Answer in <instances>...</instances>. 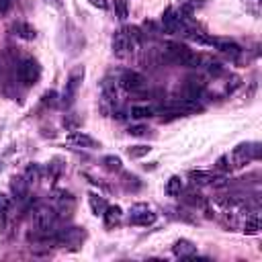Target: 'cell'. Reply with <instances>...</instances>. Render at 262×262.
<instances>
[{
  "label": "cell",
  "instance_id": "14",
  "mask_svg": "<svg viewBox=\"0 0 262 262\" xmlns=\"http://www.w3.org/2000/svg\"><path fill=\"white\" fill-rule=\"evenodd\" d=\"M10 190H12V194H14L16 201H25L29 196V182L25 178H16L14 176L10 180Z\"/></svg>",
  "mask_w": 262,
  "mask_h": 262
},
{
  "label": "cell",
  "instance_id": "2",
  "mask_svg": "<svg viewBox=\"0 0 262 262\" xmlns=\"http://www.w3.org/2000/svg\"><path fill=\"white\" fill-rule=\"evenodd\" d=\"M260 158V145L258 143H239L233 147V151L227 156L231 170L233 168H244L246 164H250L252 160Z\"/></svg>",
  "mask_w": 262,
  "mask_h": 262
},
{
  "label": "cell",
  "instance_id": "35",
  "mask_svg": "<svg viewBox=\"0 0 262 262\" xmlns=\"http://www.w3.org/2000/svg\"><path fill=\"white\" fill-rule=\"evenodd\" d=\"M10 8V0H0V12H6Z\"/></svg>",
  "mask_w": 262,
  "mask_h": 262
},
{
  "label": "cell",
  "instance_id": "28",
  "mask_svg": "<svg viewBox=\"0 0 262 262\" xmlns=\"http://www.w3.org/2000/svg\"><path fill=\"white\" fill-rule=\"evenodd\" d=\"M78 125H80V121H78V117H74L72 113L63 117V127H66V129H70V131H76V129H78Z\"/></svg>",
  "mask_w": 262,
  "mask_h": 262
},
{
  "label": "cell",
  "instance_id": "8",
  "mask_svg": "<svg viewBox=\"0 0 262 262\" xmlns=\"http://www.w3.org/2000/svg\"><path fill=\"white\" fill-rule=\"evenodd\" d=\"M119 84L127 92H143L145 90V78L139 72H135V70H125L119 76Z\"/></svg>",
  "mask_w": 262,
  "mask_h": 262
},
{
  "label": "cell",
  "instance_id": "21",
  "mask_svg": "<svg viewBox=\"0 0 262 262\" xmlns=\"http://www.w3.org/2000/svg\"><path fill=\"white\" fill-rule=\"evenodd\" d=\"M154 115V108L147 104H135L131 106V117L133 119H149Z\"/></svg>",
  "mask_w": 262,
  "mask_h": 262
},
{
  "label": "cell",
  "instance_id": "16",
  "mask_svg": "<svg viewBox=\"0 0 262 262\" xmlns=\"http://www.w3.org/2000/svg\"><path fill=\"white\" fill-rule=\"evenodd\" d=\"M188 178L192 180V184H199V186H203V184H213V182L217 180L215 174L205 172V170H192V172H188Z\"/></svg>",
  "mask_w": 262,
  "mask_h": 262
},
{
  "label": "cell",
  "instance_id": "12",
  "mask_svg": "<svg viewBox=\"0 0 262 262\" xmlns=\"http://www.w3.org/2000/svg\"><path fill=\"white\" fill-rule=\"evenodd\" d=\"M172 252L176 258H192L196 254V246L190 242V239H178L174 246H172Z\"/></svg>",
  "mask_w": 262,
  "mask_h": 262
},
{
  "label": "cell",
  "instance_id": "29",
  "mask_svg": "<svg viewBox=\"0 0 262 262\" xmlns=\"http://www.w3.org/2000/svg\"><path fill=\"white\" fill-rule=\"evenodd\" d=\"M215 168H217V170H221V172H229V170H231V164H229V160H227V156H221V158L217 160V164H215Z\"/></svg>",
  "mask_w": 262,
  "mask_h": 262
},
{
  "label": "cell",
  "instance_id": "30",
  "mask_svg": "<svg viewBox=\"0 0 262 262\" xmlns=\"http://www.w3.org/2000/svg\"><path fill=\"white\" fill-rule=\"evenodd\" d=\"M147 127L145 125H133V127H129V133L131 135H137V137H141V135H147Z\"/></svg>",
  "mask_w": 262,
  "mask_h": 262
},
{
  "label": "cell",
  "instance_id": "24",
  "mask_svg": "<svg viewBox=\"0 0 262 262\" xmlns=\"http://www.w3.org/2000/svg\"><path fill=\"white\" fill-rule=\"evenodd\" d=\"M149 151H151L149 145H131V147L127 149L129 158H143V156H147Z\"/></svg>",
  "mask_w": 262,
  "mask_h": 262
},
{
  "label": "cell",
  "instance_id": "18",
  "mask_svg": "<svg viewBox=\"0 0 262 262\" xmlns=\"http://www.w3.org/2000/svg\"><path fill=\"white\" fill-rule=\"evenodd\" d=\"M88 203H90V209H92V213H94V215H102V213H104V209L108 207V205H106V201H104L102 196L94 194V192H90V194H88Z\"/></svg>",
  "mask_w": 262,
  "mask_h": 262
},
{
  "label": "cell",
  "instance_id": "15",
  "mask_svg": "<svg viewBox=\"0 0 262 262\" xmlns=\"http://www.w3.org/2000/svg\"><path fill=\"white\" fill-rule=\"evenodd\" d=\"M121 215H123V211H121L119 205H108V207L104 209V213H102L104 225H106V227H115V225L121 221Z\"/></svg>",
  "mask_w": 262,
  "mask_h": 262
},
{
  "label": "cell",
  "instance_id": "17",
  "mask_svg": "<svg viewBox=\"0 0 262 262\" xmlns=\"http://www.w3.org/2000/svg\"><path fill=\"white\" fill-rule=\"evenodd\" d=\"M100 86H102V96H104L106 100L115 102V100H117V82L111 80V78H104Z\"/></svg>",
  "mask_w": 262,
  "mask_h": 262
},
{
  "label": "cell",
  "instance_id": "31",
  "mask_svg": "<svg viewBox=\"0 0 262 262\" xmlns=\"http://www.w3.org/2000/svg\"><path fill=\"white\" fill-rule=\"evenodd\" d=\"M55 98H57V94H55L53 90H47V92L43 94V104H49V106H53V104L57 102Z\"/></svg>",
  "mask_w": 262,
  "mask_h": 262
},
{
  "label": "cell",
  "instance_id": "20",
  "mask_svg": "<svg viewBox=\"0 0 262 262\" xmlns=\"http://www.w3.org/2000/svg\"><path fill=\"white\" fill-rule=\"evenodd\" d=\"M166 192H168L170 196H178V194L182 192V180H180V176H170V178H168V182H166Z\"/></svg>",
  "mask_w": 262,
  "mask_h": 262
},
{
  "label": "cell",
  "instance_id": "34",
  "mask_svg": "<svg viewBox=\"0 0 262 262\" xmlns=\"http://www.w3.org/2000/svg\"><path fill=\"white\" fill-rule=\"evenodd\" d=\"M90 4L96 8H106V0H90Z\"/></svg>",
  "mask_w": 262,
  "mask_h": 262
},
{
  "label": "cell",
  "instance_id": "5",
  "mask_svg": "<svg viewBox=\"0 0 262 262\" xmlns=\"http://www.w3.org/2000/svg\"><path fill=\"white\" fill-rule=\"evenodd\" d=\"M16 74H18V80H20L25 86H35V84L39 82V78H41V66H39L37 59L25 57V59L18 63Z\"/></svg>",
  "mask_w": 262,
  "mask_h": 262
},
{
  "label": "cell",
  "instance_id": "23",
  "mask_svg": "<svg viewBox=\"0 0 262 262\" xmlns=\"http://www.w3.org/2000/svg\"><path fill=\"white\" fill-rule=\"evenodd\" d=\"M203 66H205V70H207L211 76H221V74H223V66H221L217 59L203 57Z\"/></svg>",
  "mask_w": 262,
  "mask_h": 262
},
{
  "label": "cell",
  "instance_id": "10",
  "mask_svg": "<svg viewBox=\"0 0 262 262\" xmlns=\"http://www.w3.org/2000/svg\"><path fill=\"white\" fill-rule=\"evenodd\" d=\"M209 45H213V47H217L219 51H223L225 55H229L231 59H235V57H239V53H242V47L235 43V41H231V39H221V37H211L209 39Z\"/></svg>",
  "mask_w": 262,
  "mask_h": 262
},
{
  "label": "cell",
  "instance_id": "4",
  "mask_svg": "<svg viewBox=\"0 0 262 262\" xmlns=\"http://www.w3.org/2000/svg\"><path fill=\"white\" fill-rule=\"evenodd\" d=\"M86 237V231L82 227H68V229H57L55 231V244L68 248V250H78Z\"/></svg>",
  "mask_w": 262,
  "mask_h": 262
},
{
  "label": "cell",
  "instance_id": "25",
  "mask_svg": "<svg viewBox=\"0 0 262 262\" xmlns=\"http://www.w3.org/2000/svg\"><path fill=\"white\" fill-rule=\"evenodd\" d=\"M41 178V168L37 166V164H31L29 168H27V172H25V180L31 184V182H37Z\"/></svg>",
  "mask_w": 262,
  "mask_h": 262
},
{
  "label": "cell",
  "instance_id": "3",
  "mask_svg": "<svg viewBox=\"0 0 262 262\" xmlns=\"http://www.w3.org/2000/svg\"><path fill=\"white\" fill-rule=\"evenodd\" d=\"M82 80H84V66H76L70 76H68V82H66V88H63V94H61V104L63 106H72L74 100H76V94L82 86Z\"/></svg>",
  "mask_w": 262,
  "mask_h": 262
},
{
  "label": "cell",
  "instance_id": "1",
  "mask_svg": "<svg viewBox=\"0 0 262 262\" xmlns=\"http://www.w3.org/2000/svg\"><path fill=\"white\" fill-rule=\"evenodd\" d=\"M137 39H139V33H137V29H121V31H117L115 35H113V53L117 55V57H125V55H129V53H133V49H135V45H137Z\"/></svg>",
  "mask_w": 262,
  "mask_h": 262
},
{
  "label": "cell",
  "instance_id": "26",
  "mask_svg": "<svg viewBox=\"0 0 262 262\" xmlns=\"http://www.w3.org/2000/svg\"><path fill=\"white\" fill-rule=\"evenodd\" d=\"M115 12L121 20H125L129 16V10H127V2L125 0H115Z\"/></svg>",
  "mask_w": 262,
  "mask_h": 262
},
{
  "label": "cell",
  "instance_id": "7",
  "mask_svg": "<svg viewBox=\"0 0 262 262\" xmlns=\"http://www.w3.org/2000/svg\"><path fill=\"white\" fill-rule=\"evenodd\" d=\"M129 223H131V225H139V227L154 225V223H156V213H154L147 205L139 203V205L131 207V211H129Z\"/></svg>",
  "mask_w": 262,
  "mask_h": 262
},
{
  "label": "cell",
  "instance_id": "27",
  "mask_svg": "<svg viewBox=\"0 0 262 262\" xmlns=\"http://www.w3.org/2000/svg\"><path fill=\"white\" fill-rule=\"evenodd\" d=\"M53 199L57 201V203H74V196H72V192H68V190H55L53 192Z\"/></svg>",
  "mask_w": 262,
  "mask_h": 262
},
{
  "label": "cell",
  "instance_id": "22",
  "mask_svg": "<svg viewBox=\"0 0 262 262\" xmlns=\"http://www.w3.org/2000/svg\"><path fill=\"white\" fill-rule=\"evenodd\" d=\"M102 168L108 170V172H119V170L123 168V162H121V158H117V156H104V158H102Z\"/></svg>",
  "mask_w": 262,
  "mask_h": 262
},
{
  "label": "cell",
  "instance_id": "6",
  "mask_svg": "<svg viewBox=\"0 0 262 262\" xmlns=\"http://www.w3.org/2000/svg\"><path fill=\"white\" fill-rule=\"evenodd\" d=\"M55 221H57V215L51 207H37L33 211V227L39 229V231H49L55 227Z\"/></svg>",
  "mask_w": 262,
  "mask_h": 262
},
{
  "label": "cell",
  "instance_id": "33",
  "mask_svg": "<svg viewBox=\"0 0 262 262\" xmlns=\"http://www.w3.org/2000/svg\"><path fill=\"white\" fill-rule=\"evenodd\" d=\"M186 203H192V205H201V203H203V199H201V194H194V192L190 190V192H186Z\"/></svg>",
  "mask_w": 262,
  "mask_h": 262
},
{
  "label": "cell",
  "instance_id": "19",
  "mask_svg": "<svg viewBox=\"0 0 262 262\" xmlns=\"http://www.w3.org/2000/svg\"><path fill=\"white\" fill-rule=\"evenodd\" d=\"M242 227H244V229H242L244 233H248V235H256V233L260 231V219H258V215H248Z\"/></svg>",
  "mask_w": 262,
  "mask_h": 262
},
{
  "label": "cell",
  "instance_id": "32",
  "mask_svg": "<svg viewBox=\"0 0 262 262\" xmlns=\"http://www.w3.org/2000/svg\"><path fill=\"white\" fill-rule=\"evenodd\" d=\"M8 209H10V199L0 192V213H8Z\"/></svg>",
  "mask_w": 262,
  "mask_h": 262
},
{
  "label": "cell",
  "instance_id": "13",
  "mask_svg": "<svg viewBox=\"0 0 262 262\" xmlns=\"http://www.w3.org/2000/svg\"><path fill=\"white\" fill-rule=\"evenodd\" d=\"M10 31L16 35V37H20V39H25V41H33L35 37H37V33H35V29L29 25V23H23V20H16V23H12V27H10Z\"/></svg>",
  "mask_w": 262,
  "mask_h": 262
},
{
  "label": "cell",
  "instance_id": "9",
  "mask_svg": "<svg viewBox=\"0 0 262 262\" xmlns=\"http://www.w3.org/2000/svg\"><path fill=\"white\" fill-rule=\"evenodd\" d=\"M162 29H164V33H170V35L178 33L182 29V20H180V16H178L174 6H168L162 12Z\"/></svg>",
  "mask_w": 262,
  "mask_h": 262
},
{
  "label": "cell",
  "instance_id": "11",
  "mask_svg": "<svg viewBox=\"0 0 262 262\" xmlns=\"http://www.w3.org/2000/svg\"><path fill=\"white\" fill-rule=\"evenodd\" d=\"M66 141L70 145H78V147H98V141L94 137H90L88 133H82V131H74L66 137Z\"/></svg>",
  "mask_w": 262,
  "mask_h": 262
},
{
  "label": "cell",
  "instance_id": "36",
  "mask_svg": "<svg viewBox=\"0 0 262 262\" xmlns=\"http://www.w3.org/2000/svg\"><path fill=\"white\" fill-rule=\"evenodd\" d=\"M53 4H55V6H59V4H61V0H53Z\"/></svg>",
  "mask_w": 262,
  "mask_h": 262
}]
</instances>
